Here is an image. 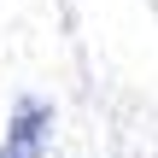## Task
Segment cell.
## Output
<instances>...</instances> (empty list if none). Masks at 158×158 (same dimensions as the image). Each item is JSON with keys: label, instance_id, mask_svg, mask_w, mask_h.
<instances>
[{"label": "cell", "instance_id": "6da1fadb", "mask_svg": "<svg viewBox=\"0 0 158 158\" xmlns=\"http://www.w3.org/2000/svg\"><path fill=\"white\" fill-rule=\"evenodd\" d=\"M47 106H35V100H18V111H12V135H6V147L0 158H41L47 152Z\"/></svg>", "mask_w": 158, "mask_h": 158}]
</instances>
